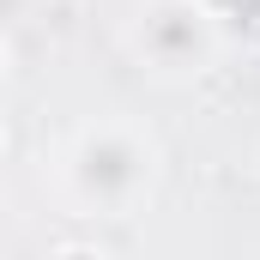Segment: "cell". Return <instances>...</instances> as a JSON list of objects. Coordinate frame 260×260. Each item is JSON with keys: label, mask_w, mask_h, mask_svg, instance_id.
Returning <instances> with one entry per match:
<instances>
[{"label": "cell", "mask_w": 260, "mask_h": 260, "mask_svg": "<svg viewBox=\"0 0 260 260\" xmlns=\"http://www.w3.org/2000/svg\"><path fill=\"white\" fill-rule=\"evenodd\" d=\"M157 176H164L157 133L133 115L79 121L55 151V188H61L67 212H79V218H133V212H145V200L157 194Z\"/></svg>", "instance_id": "1"}, {"label": "cell", "mask_w": 260, "mask_h": 260, "mask_svg": "<svg viewBox=\"0 0 260 260\" xmlns=\"http://www.w3.org/2000/svg\"><path fill=\"white\" fill-rule=\"evenodd\" d=\"M127 55L157 85H194L224 55V24H212L194 0H145L127 18Z\"/></svg>", "instance_id": "2"}, {"label": "cell", "mask_w": 260, "mask_h": 260, "mask_svg": "<svg viewBox=\"0 0 260 260\" xmlns=\"http://www.w3.org/2000/svg\"><path fill=\"white\" fill-rule=\"evenodd\" d=\"M194 6L206 12V18H212V24H230V18H242L254 0H194Z\"/></svg>", "instance_id": "3"}, {"label": "cell", "mask_w": 260, "mask_h": 260, "mask_svg": "<svg viewBox=\"0 0 260 260\" xmlns=\"http://www.w3.org/2000/svg\"><path fill=\"white\" fill-rule=\"evenodd\" d=\"M49 260H115L109 248H97V242H61Z\"/></svg>", "instance_id": "4"}, {"label": "cell", "mask_w": 260, "mask_h": 260, "mask_svg": "<svg viewBox=\"0 0 260 260\" xmlns=\"http://www.w3.org/2000/svg\"><path fill=\"white\" fill-rule=\"evenodd\" d=\"M12 73V43H6V30H0V79Z\"/></svg>", "instance_id": "5"}, {"label": "cell", "mask_w": 260, "mask_h": 260, "mask_svg": "<svg viewBox=\"0 0 260 260\" xmlns=\"http://www.w3.org/2000/svg\"><path fill=\"white\" fill-rule=\"evenodd\" d=\"M0 157H6V121H0Z\"/></svg>", "instance_id": "6"}]
</instances>
